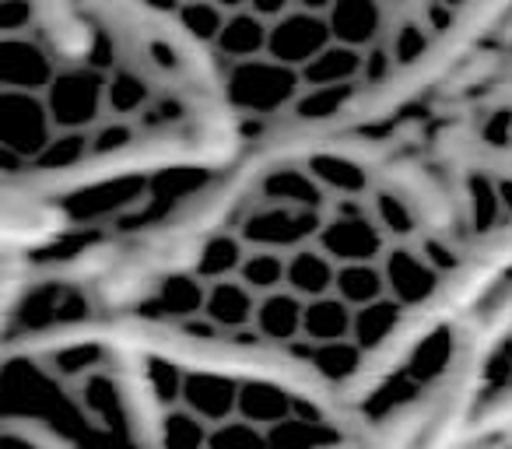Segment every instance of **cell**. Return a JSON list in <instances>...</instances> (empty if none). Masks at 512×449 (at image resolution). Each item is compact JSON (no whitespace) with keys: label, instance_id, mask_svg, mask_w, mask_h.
<instances>
[{"label":"cell","instance_id":"cell-1","mask_svg":"<svg viewBox=\"0 0 512 449\" xmlns=\"http://www.w3.org/2000/svg\"><path fill=\"white\" fill-rule=\"evenodd\" d=\"M302 71L288 67L274 57L239 60L228 74V102L242 113H278L281 106H292L299 99Z\"/></svg>","mask_w":512,"mask_h":449},{"label":"cell","instance_id":"cell-2","mask_svg":"<svg viewBox=\"0 0 512 449\" xmlns=\"http://www.w3.org/2000/svg\"><path fill=\"white\" fill-rule=\"evenodd\" d=\"M386 232L372 211H365V204L358 197H344L334 207L327 221H323L316 246L323 253L337 260V264H376L386 253Z\"/></svg>","mask_w":512,"mask_h":449},{"label":"cell","instance_id":"cell-3","mask_svg":"<svg viewBox=\"0 0 512 449\" xmlns=\"http://www.w3.org/2000/svg\"><path fill=\"white\" fill-rule=\"evenodd\" d=\"M323 214L320 207H295V204H267L260 211H253L242 221L239 236L246 239V246L256 250H281L292 253L299 246L316 243L323 229Z\"/></svg>","mask_w":512,"mask_h":449},{"label":"cell","instance_id":"cell-4","mask_svg":"<svg viewBox=\"0 0 512 449\" xmlns=\"http://www.w3.org/2000/svg\"><path fill=\"white\" fill-rule=\"evenodd\" d=\"M334 43V29H330L327 15L309 8H292L271 22V43H267V57L281 60L288 67H306L316 53H323Z\"/></svg>","mask_w":512,"mask_h":449},{"label":"cell","instance_id":"cell-5","mask_svg":"<svg viewBox=\"0 0 512 449\" xmlns=\"http://www.w3.org/2000/svg\"><path fill=\"white\" fill-rule=\"evenodd\" d=\"M106 99V85L99 74H60L46 92V109L53 116V127L81 130L95 123Z\"/></svg>","mask_w":512,"mask_h":449},{"label":"cell","instance_id":"cell-6","mask_svg":"<svg viewBox=\"0 0 512 449\" xmlns=\"http://www.w3.org/2000/svg\"><path fill=\"white\" fill-rule=\"evenodd\" d=\"M383 274H386V292L397 302H404L407 309L425 306L435 292H439L442 271H435L432 260L425 253L411 250V246H393L383 253Z\"/></svg>","mask_w":512,"mask_h":449},{"label":"cell","instance_id":"cell-7","mask_svg":"<svg viewBox=\"0 0 512 449\" xmlns=\"http://www.w3.org/2000/svg\"><path fill=\"white\" fill-rule=\"evenodd\" d=\"M239 390H242L239 379L221 376V372H186L183 400L179 404L197 411L211 425H221V421L239 414Z\"/></svg>","mask_w":512,"mask_h":449},{"label":"cell","instance_id":"cell-8","mask_svg":"<svg viewBox=\"0 0 512 449\" xmlns=\"http://www.w3.org/2000/svg\"><path fill=\"white\" fill-rule=\"evenodd\" d=\"M302 323H306V299L295 295L292 288H278V292L260 295L253 327L260 330L267 344H292L302 337Z\"/></svg>","mask_w":512,"mask_h":449},{"label":"cell","instance_id":"cell-9","mask_svg":"<svg viewBox=\"0 0 512 449\" xmlns=\"http://www.w3.org/2000/svg\"><path fill=\"white\" fill-rule=\"evenodd\" d=\"M256 306H260V295H256L246 281L225 278V281H211V285H207L204 316L211 323H218L225 334L253 327Z\"/></svg>","mask_w":512,"mask_h":449},{"label":"cell","instance_id":"cell-10","mask_svg":"<svg viewBox=\"0 0 512 449\" xmlns=\"http://www.w3.org/2000/svg\"><path fill=\"white\" fill-rule=\"evenodd\" d=\"M337 260L330 253H323L316 243L299 246V250L288 253V285L295 295L302 299H320V295H330L337 285Z\"/></svg>","mask_w":512,"mask_h":449},{"label":"cell","instance_id":"cell-11","mask_svg":"<svg viewBox=\"0 0 512 449\" xmlns=\"http://www.w3.org/2000/svg\"><path fill=\"white\" fill-rule=\"evenodd\" d=\"M267 43H271V22L260 18L253 8L232 11L221 29V36L214 39L221 57L228 60H253V57H267Z\"/></svg>","mask_w":512,"mask_h":449},{"label":"cell","instance_id":"cell-12","mask_svg":"<svg viewBox=\"0 0 512 449\" xmlns=\"http://www.w3.org/2000/svg\"><path fill=\"white\" fill-rule=\"evenodd\" d=\"M299 400L285 390V386L271 383V379H242L239 390V418L253 421L260 428H274L285 418L295 414Z\"/></svg>","mask_w":512,"mask_h":449},{"label":"cell","instance_id":"cell-13","mask_svg":"<svg viewBox=\"0 0 512 449\" xmlns=\"http://www.w3.org/2000/svg\"><path fill=\"white\" fill-rule=\"evenodd\" d=\"M327 22L334 29L337 43L365 50V46L376 43L383 11H379V0H334L327 11Z\"/></svg>","mask_w":512,"mask_h":449},{"label":"cell","instance_id":"cell-14","mask_svg":"<svg viewBox=\"0 0 512 449\" xmlns=\"http://www.w3.org/2000/svg\"><path fill=\"white\" fill-rule=\"evenodd\" d=\"M351 327H355V306H348L337 292L306 302L302 341H309V344L344 341V337H351Z\"/></svg>","mask_w":512,"mask_h":449},{"label":"cell","instance_id":"cell-15","mask_svg":"<svg viewBox=\"0 0 512 449\" xmlns=\"http://www.w3.org/2000/svg\"><path fill=\"white\" fill-rule=\"evenodd\" d=\"M404 313H407V306L393 299V295H383V299H376V302H369V306L355 309L351 341H355L358 348L365 351V355H372V351H379L393 334H397L400 323H404Z\"/></svg>","mask_w":512,"mask_h":449},{"label":"cell","instance_id":"cell-16","mask_svg":"<svg viewBox=\"0 0 512 449\" xmlns=\"http://www.w3.org/2000/svg\"><path fill=\"white\" fill-rule=\"evenodd\" d=\"M365 74V50L358 46H344V43H330L323 53H316L306 67H302V85L316 88V85H351L355 78Z\"/></svg>","mask_w":512,"mask_h":449},{"label":"cell","instance_id":"cell-17","mask_svg":"<svg viewBox=\"0 0 512 449\" xmlns=\"http://www.w3.org/2000/svg\"><path fill=\"white\" fill-rule=\"evenodd\" d=\"M267 200L274 204H295V207H323V186L320 179L306 169H295V165H285V169H274L271 176H264L260 183Z\"/></svg>","mask_w":512,"mask_h":449},{"label":"cell","instance_id":"cell-18","mask_svg":"<svg viewBox=\"0 0 512 449\" xmlns=\"http://www.w3.org/2000/svg\"><path fill=\"white\" fill-rule=\"evenodd\" d=\"M246 260V239L242 236H211L200 246L197 260H193V274L200 281H225L239 278V267Z\"/></svg>","mask_w":512,"mask_h":449},{"label":"cell","instance_id":"cell-19","mask_svg":"<svg viewBox=\"0 0 512 449\" xmlns=\"http://www.w3.org/2000/svg\"><path fill=\"white\" fill-rule=\"evenodd\" d=\"M207 299V281H200L197 274H169V278L158 285V309H162L169 320H190V316L204 313Z\"/></svg>","mask_w":512,"mask_h":449},{"label":"cell","instance_id":"cell-20","mask_svg":"<svg viewBox=\"0 0 512 449\" xmlns=\"http://www.w3.org/2000/svg\"><path fill=\"white\" fill-rule=\"evenodd\" d=\"M306 355L320 379H327V383H348L362 369L365 351L351 337H344V341H330V344H306Z\"/></svg>","mask_w":512,"mask_h":449},{"label":"cell","instance_id":"cell-21","mask_svg":"<svg viewBox=\"0 0 512 449\" xmlns=\"http://www.w3.org/2000/svg\"><path fill=\"white\" fill-rule=\"evenodd\" d=\"M334 292L355 309L383 299V295H390V292H386L383 264H341V267H337Z\"/></svg>","mask_w":512,"mask_h":449},{"label":"cell","instance_id":"cell-22","mask_svg":"<svg viewBox=\"0 0 512 449\" xmlns=\"http://www.w3.org/2000/svg\"><path fill=\"white\" fill-rule=\"evenodd\" d=\"M309 172L320 179L327 193H341V197H365L369 190V176L358 162L341 155H316L309 158Z\"/></svg>","mask_w":512,"mask_h":449},{"label":"cell","instance_id":"cell-23","mask_svg":"<svg viewBox=\"0 0 512 449\" xmlns=\"http://www.w3.org/2000/svg\"><path fill=\"white\" fill-rule=\"evenodd\" d=\"M211 428V421H204L186 404L169 407L162 418V449H207Z\"/></svg>","mask_w":512,"mask_h":449},{"label":"cell","instance_id":"cell-24","mask_svg":"<svg viewBox=\"0 0 512 449\" xmlns=\"http://www.w3.org/2000/svg\"><path fill=\"white\" fill-rule=\"evenodd\" d=\"M239 281H246L256 295L278 292V288L288 285V253L281 250H256L246 253L239 267Z\"/></svg>","mask_w":512,"mask_h":449},{"label":"cell","instance_id":"cell-25","mask_svg":"<svg viewBox=\"0 0 512 449\" xmlns=\"http://www.w3.org/2000/svg\"><path fill=\"white\" fill-rule=\"evenodd\" d=\"M267 435H271V449H323L330 442H337V432L327 428V421L299 418V414L267 428Z\"/></svg>","mask_w":512,"mask_h":449},{"label":"cell","instance_id":"cell-26","mask_svg":"<svg viewBox=\"0 0 512 449\" xmlns=\"http://www.w3.org/2000/svg\"><path fill=\"white\" fill-rule=\"evenodd\" d=\"M467 193H470V221H474V229L481 236H488L491 229L498 225L502 218L505 204H502V193H498V183H491L488 176H470L467 183Z\"/></svg>","mask_w":512,"mask_h":449},{"label":"cell","instance_id":"cell-27","mask_svg":"<svg viewBox=\"0 0 512 449\" xmlns=\"http://www.w3.org/2000/svg\"><path fill=\"white\" fill-rule=\"evenodd\" d=\"M179 22H183V29L190 32L193 39L214 43V39L221 36V29H225L228 11L221 8V4H214V0H183Z\"/></svg>","mask_w":512,"mask_h":449},{"label":"cell","instance_id":"cell-28","mask_svg":"<svg viewBox=\"0 0 512 449\" xmlns=\"http://www.w3.org/2000/svg\"><path fill=\"white\" fill-rule=\"evenodd\" d=\"M207 449H271V435H267V428L253 425V421L235 414V418L211 428Z\"/></svg>","mask_w":512,"mask_h":449},{"label":"cell","instance_id":"cell-29","mask_svg":"<svg viewBox=\"0 0 512 449\" xmlns=\"http://www.w3.org/2000/svg\"><path fill=\"white\" fill-rule=\"evenodd\" d=\"M351 92H355V81H351V85H316V88H306V92L295 99V113H299L302 120H327V116H334L337 109H341L344 102L351 99Z\"/></svg>","mask_w":512,"mask_h":449},{"label":"cell","instance_id":"cell-30","mask_svg":"<svg viewBox=\"0 0 512 449\" xmlns=\"http://www.w3.org/2000/svg\"><path fill=\"white\" fill-rule=\"evenodd\" d=\"M372 218L383 225L386 236L407 239L414 232V211L407 207V200L400 197V193L379 190L376 197H372Z\"/></svg>","mask_w":512,"mask_h":449},{"label":"cell","instance_id":"cell-31","mask_svg":"<svg viewBox=\"0 0 512 449\" xmlns=\"http://www.w3.org/2000/svg\"><path fill=\"white\" fill-rule=\"evenodd\" d=\"M148 376H151V386H155V397L162 400L165 407H172L176 400H183L186 372H179L176 362H165V358H151V362H148Z\"/></svg>","mask_w":512,"mask_h":449},{"label":"cell","instance_id":"cell-32","mask_svg":"<svg viewBox=\"0 0 512 449\" xmlns=\"http://www.w3.org/2000/svg\"><path fill=\"white\" fill-rule=\"evenodd\" d=\"M144 99H148V88L130 74H116L106 85V102L113 113H134V109L144 106Z\"/></svg>","mask_w":512,"mask_h":449},{"label":"cell","instance_id":"cell-33","mask_svg":"<svg viewBox=\"0 0 512 449\" xmlns=\"http://www.w3.org/2000/svg\"><path fill=\"white\" fill-rule=\"evenodd\" d=\"M85 141H88V137H81L78 130H67V137L50 141V148L39 155V162H43V165H71V162H78V158L88 151Z\"/></svg>","mask_w":512,"mask_h":449},{"label":"cell","instance_id":"cell-34","mask_svg":"<svg viewBox=\"0 0 512 449\" xmlns=\"http://www.w3.org/2000/svg\"><path fill=\"white\" fill-rule=\"evenodd\" d=\"M425 50H428V39H425V32H421V25H414V22H407L404 29L397 32V39H393V60H397V64H414Z\"/></svg>","mask_w":512,"mask_h":449},{"label":"cell","instance_id":"cell-35","mask_svg":"<svg viewBox=\"0 0 512 449\" xmlns=\"http://www.w3.org/2000/svg\"><path fill=\"white\" fill-rule=\"evenodd\" d=\"M421 253H425V257L432 260V267H435V271H442V274H446V271H453V267L460 264V257H456V250H453V246H442L439 239H428V243L421 246Z\"/></svg>","mask_w":512,"mask_h":449},{"label":"cell","instance_id":"cell-36","mask_svg":"<svg viewBox=\"0 0 512 449\" xmlns=\"http://www.w3.org/2000/svg\"><path fill=\"white\" fill-rule=\"evenodd\" d=\"M292 8H299V0H253V11L260 18H267V22H278Z\"/></svg>","mask_w":512,"mask_h":449},{"label":"cell","instance_id":"cell-37","mask_svg":"<svg viewBox=\"0 0 512 449\" xmlns=\"http://www.w3.org/2000/svg\"><path fill=\"white\" fill-rule=\"evenodd\" d=\"M130 141V127H123V123H116V127H106L99 137H95L92 148L95 151H109V148H123V144Z\"/></svg>","mask_w":512,"mask_h":449},{"label":"cell","instance_id":"cell-38","mask_svg":"<svg viewBox=\"0 0 512 449\" xmlns=\"http://www.w3.org/2000/svg\"><path fill=\"white\" fill-rule=\"evenodd\" d=\"M390 64H393V57H386V50H372L369 57H365V78H379Z\"/></svg>","mask_w":512,"mask_h":449},{"label":"cell","instance_id":"cell-39","mask_svg":"<svg viewBox=\"0 0 512 449\" xmlns=\"http://www.w3.org/2000/svg\"><path fill=\"white\" fill-rule=\"evenodd\" d=\"M428 22H432V29H446V25L453 22V8H446V4H439V0H432V11H428Z\"/></svg>","mask_w":512,"mask_h":449},{"label":"cell","instance_id":"cell-40","mask_svg":"<svg viewBox=\"0 0 512 449\" xmlns=\"http://www.w3.org/2000/svg\"><path fill=\"white\" fill-rule=\"evenodd\" d=\"M144 4L162 11V15H179V8H183V0H144Z\"/></svg>","mask_w":512,"mask_h":449},{"label":"cell","instance_id":"cell-41","mask_svg":"<svg viewBox=\"0 0 512 449\" xmlns=\"http://www.w3.org/2000/svg\"><path fill=\"white\" fill-rule=\"evenodd\" d=\"M330 4H334V0H299V8L320 11V15H327V11H330Z\"/></svg>","mask_w":512,"mask_h":449},{"label":"cell","instance_id":"cell-42","mask_svg":"<svg viewBox=\"0 0 512 449\" xmlns=\"http://www.w3.org/2000/svg\"><path fill=\"white\" fill-rule=\"evenodd\" d=\"M214 4H221L228 15H232V11H242V8H253V0H214Z\"/></svg>","mask_w":512,"mask_h":449},{"label":"cell","instance_id":"cell-43","mask_svg":"<svg viewBox=\"0 0 512 449\" xmlns=\"http://www.w3.org/2000/svg\"><path fill=\"white\" fill-rule=\"evenodd\" d=\"M498 193H502L505 214H509V211H512V183H498Z\"/></svg>","mask_w":512,"mask_h":449},{"label":"cell","instance_id":"cell-44","mask_svg":"<svg viewBox=\"0 0 512 449\" xmlns=\"http://www.w3.org/2000/svg\"><path fill=\"white\" fill-rule=\"evenodd\" d=\"M439 4H446V8H460L463 0H439Z\"/></svg>","mask_w":512,"mask_h":449}]
</instances>
